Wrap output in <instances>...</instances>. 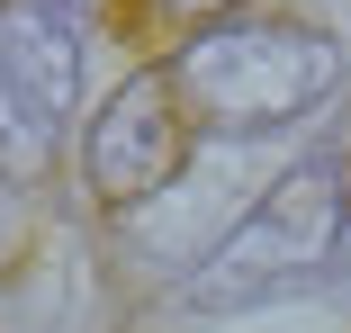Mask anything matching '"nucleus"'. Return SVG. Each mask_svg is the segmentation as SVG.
Here are the masks:
<instances>
[{
  "label": "nucleus",
  "instance_id": "1",
  "mask_svg": "<svg viewBox=\"0 0 351 333\" xmlns=\"http://www.w3.org/2000/svg\"><path fill=\"white\" fill-rule=\"evenodd\" d=\"M189 126H217V136H261V126H289L298 108H315L342 73V54L324 27L298 18H207L180 36V54L162 63Z\"/></svg>",
  "mask_w": 351,
  "mask_h": 333
},
{
  "label": "nucleus",
  "instance_id": "2",
  "mask_svg": "<svg viewBox=\"0 0 351 333\" xmlns=\"http://www.w3.org/2000/svg\"><path fill=\"white\" fill-rule=\"evenodd\" d=\"M333 243H342V171H333V162H298V171L226 234V252L198 271V297H207V306H243V297H261V288H279V280L315 271Z\"/></svg>",
  "mask_w": 351,
  "mask_h": 333
},
{
  "label": "nucleus",
  "instance_id": "3",
  "mask_svg": "<svg viewBox=\"0 0 351 333\" xmlns=\"http://www.w3.org/2000/svg\"><path fill=\"white\" fill-rule=\"evenodd\" d=\"M189 153V108L171 90V73H135L117 82V99L90 117V198H108V208H135V198H154Z\"/></svg>",
  "mask_w": 351,
  "mask_h": 333
},
{
  "label": "nucleus",
  "instance_id": "4",
  "mask_svg": "<svg viewBox=\"0 0 351 333\" xmlns=\"http://www.w3.org/2000/svg\"><path fill=\"white\" fill-rule=\"evenodd\" d=\"M0 73L27 99L36 126H54L73 108V82H82V36H73V10L63 0H0Z\"/></svg>",
  "mask_w": 351,
  "mask_h": 333
},
{
  "label": "nucleus",
  "instance_id": "5",
  "mask_svg": "<svg viewBox=\"0 0 351 333\" xmlns=\"http://www.w3.org/2000/svg\"><path fill=\"white\" fill-rule=\"evenodd\" d=\"M234 10H243V0H126L135 27H180V36L207 27V18H234Z\"/></svg>",
  "mask_w": 351,
  "mask_h": 333
},
{
  "label": "nucleus",
  "instance_id": "6",
  "mask_svg": "<svg viewBox=\"0 0 351 333\" xmlns=\"http://www.w3.org/2000/svg\"><path fill=\"white\" fill-rule=\"evenodd\" d=\"M10 108H27V99L10 90V73H0V153H19V162H27V153H36V136H19V117H10Z\"/></svg>",
  "mask_w": 351,
  "mask_h": 333
}]
</instances>
